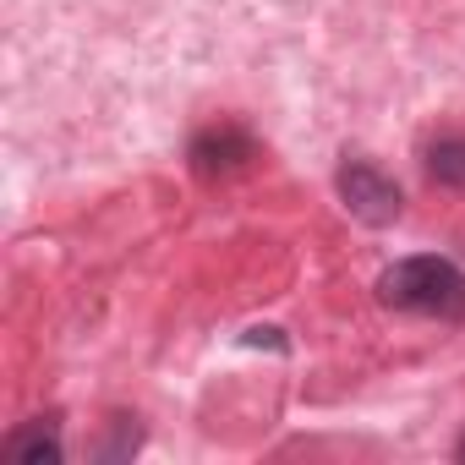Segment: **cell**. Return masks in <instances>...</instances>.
Listing matches in <instances>:
<instances>
[{"label":"cell","instance_id":"cell-1","mask_svg":"<svg viewBox=\"0 0 465 465\" xmlns=\"http://www.w3.org/2000/svg\"><path fill=\"white\" fill-rule=\"evenodd\" d=\"M378 302L394 312L460 318L465 312V274L438 252H416V258H400L378 274Z\"/></svg>","mask_w":465,"mask_h":465},{"label":"cell","instance_id":"cell-2","mask_svg":"<svg viewBox=\"0 0 465 465\" xmlns=\"http://www.w3.org/2000/svg\"><path fill=\"white\" fill-rule=\"evenodd\" d=\"M334 192H340L345 213H351V219H361L367 230L394 224V219H400V208H405L400 181H394L389 170H378L372 159H345V164H340V175H334Z\"/></svg>","mask_w":465,"mask_h":465},{"label":"cell","instance_id":"cell-3","mask_svg":"<svg viewBox=\"0 0 465 465\" xmlns=\"http://www.w3.org/2000/svg\"><path fill=\"white\" fill-rule=\"evenodd\" d=\"M186 159H192V175H203V181H224V175H236V170H247V164L258 159V143H252L247 126L219 121V126H203V132L192 137Z\"/></svg>","mask_w":465,"mask_h":465},{"label":"cell","instance_id":"cell-4","mask_svg":"<svg viewBox=\"0 0 465 465\" xmlns=\"http://www.w3.org/2000/svg\"><path fill=\"white\" fill-rule=\"evenodd\" d=\"M6 454L17 460V465H55L66 449H61V427L55 421H28V427H17L12 438H6Z\"/></svg>","mask_w":465,"mask_h":465},{"label":"cell","instance_id":"cell-5","mask_svg":"<svg viewBox=\"0 0 465 465\" xmlns=\"http://www.w3.org/2000/svg\"><path fill=\"white\" fill-rule=\"evenodd\" d=\"M427 175H432V186L465 192V132H443L427 143Z\"/></svg>","mask_w":465,"mask_h":465},{"label":"cell","instance_id":"cell-6","mask_svg":"<svg viewBox=\"0 0 465 465\" xmlns=\"http://www.w3.org/2000/svg\"><path fill=\"white\" fill-rule=\"evenodd\" d=\"M454 454H460V460H465V438H460V443H454Z\"/></svg>","mask_w":465,"mask_h":465}]
</instances>
